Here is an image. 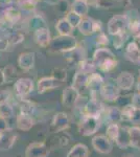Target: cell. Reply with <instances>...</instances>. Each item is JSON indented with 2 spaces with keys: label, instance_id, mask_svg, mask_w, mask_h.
Instances as JSON below:
<instances>
[{
  "label": "cell",
  "instance_id": "1",
  "mask_svg": "<svg viewBox=\"0 0 140 157\" xmlns=\"http://www.w3.org/2000/svg\"><path fill=\"white\" fill-rule=\"evenodd\" d=\"M119 84L121 85V87L129 89L132 85H133V77L130 75L129 72H123V75L118 78Z\"/></svg>",
  "mask_w": 140,
  "mask_h": 157
},
{
  "label": "cell",
  "instance_id": "5",
  "mask_svg": "<svg viewBox=\"0 0 140 157\" xmlns=\"http://www.w3.org/2000/svg\"><path fill=\"white\" fill-rule=\"evenodd\" d=\"M138 88H139V91H140V78H139V85H138Z\"/></svg>",
  "mask_w": 140,
  "mask_h": 157
},
{
  "label": "cell",
  "instance_id": "3",
  "mask_svg": "<svg viewBox=\"0 0 140 157\" xmlns=\"http://www.w3.org/2000/svg\"><path fill=\"white\" fill-rule=\"evenodd\" d=\"M132 29H133L135 36L140 37V22H139V23H137V24H135Z\"/></svg>",
  "mask_w": 140,
  "mask_h": 157
},
{
  "label": "cell",
  "instance_id": "2",
  "mask_svg": "<svg viewBox=\"0 0 140 157\" xmlns=\"http://www.w3.org/2000/svg\"><path fill=\"white\" fill-rule=\"evenodd\" d=\"M131 144L135 147H140V129L134 128L130 130Z\"/></svg>",
  "mask_w": 140,
  "mask_h": 157
},
{
  "label": "cell",
  "instance_id": "4",
  "mask_svg": "<svg viewBox=\"0 0 140 157\" xmlns=\"http://www.w3.org/2000/svg\"><path fill=\"white\" fill-rule=\"evenodd\" d=\"M134 104H135V106H137V108L140 109V95H135Z\"/></svg>",
  "mask_w": 140,
  "mask_h": 157
}]
</instances>
